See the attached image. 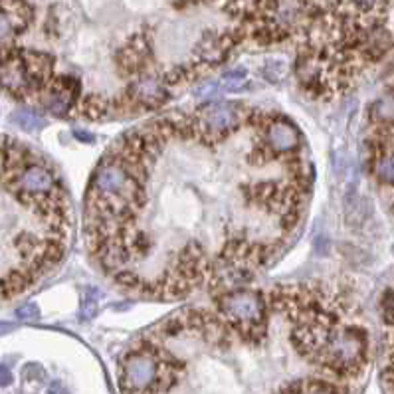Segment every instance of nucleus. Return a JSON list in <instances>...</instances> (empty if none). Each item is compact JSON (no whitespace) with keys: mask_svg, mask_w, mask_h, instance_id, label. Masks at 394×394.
I'll use <instances>...</instances> for the list:
<instances>
[{"mask_svg":"<svg viewBox=\"0 0 394 394\" xmlns=\"http://www.w3.org/2000/svg\"><path fill=\"white\" fill-rule=\"evenodd\" d=\"M301 355L321 369L339 377L358 374L367 363L369 337L357 325H337V321L315 319L294 331Z\"/></svg>","mask_w":394,"mask_h":394,"instance_id":"obj_1","label":"nucleus"},{"mask_svg":"<svg viewBox=\"0 0 394 394\" xmlns=\"http://www.w3.org/2000/svg\"><path fill=\"white\" fill-rule=\"evenodd\" d=\"M179 381V365L155 347L129 351L119 367L123 394H167Z\"/></svg>","mask_w":394,"mask_h":394,"instance_id":"obj_2","label":"nucleus"},{"mask_svg":"<svg viewBox=\"0 0 394 394\" xmlns=\"http://www.w3.org/2000/svg\"><path fill=\"white\" fill-rule=\"evenodd\" d=\"M54 60L48 54L30 50H8L0 54V87L18 99L44 91L52 82Z\"/></svg>","mask_w":394,"mask_h":394,"instance_id":"obj_3","label":"nucleus"},{"mask_svg":"<svg viewBox=\"0 0 394 394\" xmlns=\"http://www.w3.org/2000/svg\"><path fill=\"white\" fill-rule=\"evenodd\" d=\"M222 315L234 325L244 337L258 339L266 333V301L254 289H232L224 291L218 299Z\"/></svg>","mask_w":394,"mask_h":394,"instance_id":"obj_4","label":"nucleus"},{"mask_svg":"<svg viewBox=\"0 0 394 394\" xmlns=\"http://www.w3.org/2000/svg\"><path fill=\"white\" fill-rule=\"evenodd\" d=\"M240 119H242L240 105L230 101H216L198 109L192 129H197L206 141H220L238 129Z\"/></svg>","mask_w":394,"mask_h":394,"instance_id":"obj_5","label":"nucleus"},{"mask_svg":"<svg viewBox=\"0 0 394 394\" xmlns=\"http://www.w3.org/2000/svg\"><path fill=\"white\" fill-rule=\"evenodd\" d=\"M28 0H0V54L13 50L16 38L32 22Z\"/></svg>","mask_w":394,"mask_h":394,"instance_id":"obj_6","label":"nucleus"},{"mask_svg":"<svg viewBox=\"0 0 394 394\" xmlns=\"http://www.w3.org/2000/svg\"><path fill=\"white\" fill-rule=\"evenodd\" d=\"M79 98V82L74 77H56L44 89V99L42 105L44 109L56 115V117H66L70 111L75 107V101Z\"/></svg>","mask_w":394,"mask_h":394,"instance_id":"obj_7","label":"nucleus"},{"mask_svg":"<svg viewBox=\"0 0 394 394\" xmlns=\"http://www.w3.org/2000/svg\"><path fill=\"white\" fill-rule=\"evenodd\" d=\"M266 145L275 155L294 153L301 145V133L296 125L285 117H273L266 125Z\"/></svg>","mask_w":394,"mask_h":394,"instance_id":"obj_8","label":"nucleus"},{"mask_svg":"<svg viewBox=\"0 0 394 394\" xmlns=\"http://www.w3.org/2000/svg\"><path fill=\"white\" fill-rule=\"evenodd\" d=\"M305 14L303 0H271L270 6V26L268 32H287L296 28Z\"/></svg>","mask_w":394,"mask_h":394,"instance_id":"obj_9","label":"nucleus"},{"mask_svg":"<svg viewBox=\"0 0 394 394\" xmlns=\"http://www.w3.org/2000/svg\"><path fill=\"white\" fill-rule=\"evenodd\" d=\"M129 99L141 107H159L169 99V91L159 79L143 77L129 87Z\"/></svg>","mask_w":394,"mask_h":394,"instance_id":"obj_10","label":"nucleus"},{"mask_svg":"<svg viewBox=\"0 0 394 394\" xmlns=\"http://www.w3.org/2000/svg\"><path fill=\"white\" fill-rule=\"evenodd\" d=\"M372 171L381 185L394 188V149L384 147V145L377 149Z\"/></svg>","mask_w":394,"mask_h":394,"instance_id":"obj_11","label":"nucleus"},{"mask_svg":"<svg viewBox=\"0 0 394 394\" xmlns=\"http://www.w3.org/2000/svg\"><path fill=\"white\" fill-rule=\"evenodd\" d=\"M280 394H345L333 382L308 379V381H296L282 388Z\"/></svg>","mask_w":394,"mask_h":394,"instance_id":"obj_12","label":"nucleus"},{"mask_svg":"<svg viewBox=\"0 0 394 394\" xmlns=\"http://www.w3.org/2000/svg\"><path fill=\"white\" fill-rule=\"evenodd\" d=\"M370 119L382 127L394 125V91L384 93L370 105Z\"/></svg>","mask_w":394,"mask_h":394,"instance_id":"obj_13","label":"nucleus"},{"mask_svg":"<svg viewBox=\"0 0 394 394\" xmlns=\"http://www.w3.org/2000/svg\"><path fill=\"white\" fill-rule=\"evenodd\" d=\"M10 121L14 125H18L20 129H24V131H36V129H42L44 125H46V119L44 117H40L38 113L34 111H16L13 117H10Z\"/></svg>","mask_w":394,"mask_h":394,"instance_id":"obj_14","label":"nucleus"},{"mask_svg":"<svg viewBox=\"0 0 394 394\" xmlns=\"http://www.w3.org/2000/svg\"><path fill=\"white\" fill-rule=\"evenodd\" d=\"M98 301H99V291L89 287L86 289V294L82 297V305H79V317L84 321H89L96 317L98 313Z\"/></svg>","mask_w":394,"mask_h":394,"instance_id":"obj_15","label":"nucleus"},{"mask_svg":"<svg viewBox=\"0 0 394 394\" xmlns=\"http://www.w3.org/2000/svg\"><path fill=\"white\" fill-rule=\"evenodd\" d=\"M347 2L361 14H374L382 13L388 0H347Z\"/></svg>","mask_w":394,"mask_h":394,"instance_id":"obj_16","label":"nucleus"},{"mask_svg":"<svg viewBox=\"0 0 394 394\" xmlns=\"http://www.w3.org/2000/svg\"><path fill=\"white\" fill-rule=\"evenodd\" d=\"M381 313L386 325H394V289L384 291L381 299Z\"/></svg>","mask_w":394,"mask_h":394,"instance_id":"obj_17","label":"nucleus"},{"mask_svg":"<svg viewBox=\"0 0 394 394\" xmlns=\"http://www.w3.org/2000/svg\"><path fill=\"white\" fill-rule=\"evenodd\" d=\"M285 74H287V66H285L284 60H273L266 66V70H264V75L270 79V82H280V79H284Z\"/></svg>","mask_w":394,"mask_h":394,"instance_id":"obj_18","label":"nucleus"},{"mask_svg":"<svg viewBox=\"0 0 394 394\" xmlns=\"http://www.w3.org/2000/svg\"><path fill=\"white\" fill-rule=\"evenodd\" d=\"M16 317L18 319H38L40 317V308H38L36 303H26V305H22V308L16 309Z\"/></svg>","mask_w":394,"mask_h":394,"instance_id":"obj_19","label":"nucleus"},{"mask_svg":"<svg viewBox=\"0 0 394 394\" xmlns=\"http://www.w3.org/2000/svg\"><path fill=\"white\" fill-rule=\"evenodd\" d=\"M216 89H218V86L212 84V82H209V84H204L202 87H198L197 96L198 98H212V96L216 93Z\"/></svg>","mask_w":394,"mask_h":394,"instance_id":"obj_20","label":"nucleus"},{"mask_svg":"<svg viewBox=\"0 0 394 394\" xmlns=\"http://www.w3.org/2000/svg\"><path fill=\"white\" fill-rule=\"evenodd\" d=\"M315 252L319 254V256H327L329 254V240L325 238V236H321L315 240Z\"/></svg>","mask_w":394,"mask_h":394,"instance_id":"obj_21","label":"nucleus"},{"mask_svg":"<svg viewBox=\"0 0 394 394\" xmlns=\"http://www.w3.org/2000/svg\"><path fill=\"white\" fill-rule=\"evenodd\" d=\"M13 384V372L8 367L0 365V386H10Z\"/></svg>","mask_w":394,"mask_h":394,"instance_id":"obj_22","label":"nucleus"},{"mask_svg":"<svg viewBox=\"0 0 394 394\" xmlns=\"http://www.w3.org/2000/svg\"><path fill=\"white\" fill-rule=\"evenodd\" d=\"M74 137L77 141H82V143H93V141H96V135L86 131V129H75Z\"/></svg>","mask_w":394,"mask_h":394,"instance_id":"obj_23","label":"nucleus"},{"mask_svg":"<svg viewBox=\"0 0 394 394\" xmlns=\"http://www.w3.org/2000/svg\"><path fill=\"white\" fill-rule=\"evenodd\" d=\"M46 394H70V393H68V388L63 386L62 382L54 381L48 386V391H46Z\"/></svg>","mask_w":394,"mask_h":394,"instance_id":"obj_24","label":"nucleus"},{"mask_svg":"<svg viewBox=\"0 0 394 394\" xmlns=\"http://www.w3.org/2000/svg\"><path fill=\"white\" fill-rule=\"evenodd\" d=\"M10 331H14V325H10V323H0V335L10 333Z\"/></svg>","mask_w":394,"mask_h":394,"instance_id":"obj_25","label":"nucleus"}]
</instances>
